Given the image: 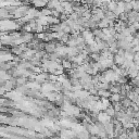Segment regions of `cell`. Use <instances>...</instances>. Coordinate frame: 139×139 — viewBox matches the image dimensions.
Listing matches in <instances>:
<instances>
[{
    "instance_id": "1",
    "label": "cell",
    "mask_w": 139,
    "mask_h": 139,
    "mask_svg": "<svg viewBox=\"0 0 139 139\" xmlns=\"http://www.w3.org/2000/svg\"><path fill=\"white\" fill-rule=\"evenodd\" d=\"M113 99H114V100H118V99H120V97H118L117 95H115V96L113 97Z\"/></svg>"
},
{
    "instance_id": "2",
    "label": "cell",
    "mask_w": 139,
    "mask_h": 139,
    "mask_svg": "<svg viewBox=\"0 0 139 139\" xmlns=\"http://www.w3.org/2000/svg\"><path fill=\"white\" fill-rule=\"evenodd\" d=\"M138 133H139V131H138Z\"/></svg>"
}]
</instances>
